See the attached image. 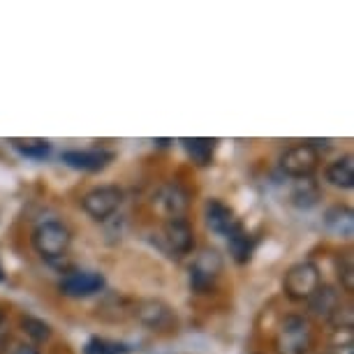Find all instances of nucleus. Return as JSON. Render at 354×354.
<instances>
[{
  "label": "nucleus",
  "mask_w": 354,
  "mask_h": 354,
  "mask_svg": "<svg viewBox=\"0 0 354 354\" xmlns=\"http://www.w3.org/2000/svg\"><path fill=\"white\" fill-rule=\"evenodd\" d=\"M273 345L278 354H310L315 345V331H313L310 319L304 315H287L278 324Z\"/></svg>",
  "instance_id": "nucleus-1"
},
{
  "label": "nucleus",
  "mask_w": 354,
  "mask_h": 354,
  "mask_svg": "<svg viewBox=\"0 0 354 354\" xmlns=\"http://www.w3.org/2000/svg\"><path fill=\"white\" fill-rule=\"evenodd\" d=\"M72 245V232L68 225L58 223V220H44L32 230V248L39 257L49 259H63L68 255Z\"/></svg>",
  "instance_id": "nucleus-2"
},
{
  "label": "nucleus",
  "mask_w": 354,
  "mask_h": 354,
  "mask_svg": "<svg viewBox=\"0 0 354 354\" xmlns=\"http://www.w3.org/2000/svg\"><path fill=\"white\" fill-rule=\"evenodd\" d=\"M156 245L171 259H183L195 250V230L188 218L165 220L162 230L156 234Z\"/></svg>",
  "instance_id": "nucleus-3"
},
{
  "label": "nucleus",
  "mask_w": 354,
  "mask_h": 354,
  "mask_svg": "<svg viewBox=\"0 0 354 354\" xmlns=\"http://www.w3.org/2000/svg\"><path fill=\"white\" fill-rule=\"evenodd\" d=\"M322 285V273L315 262H297L290 266L283 278V292L290 301H308L313 292Z\"/></svg>",
  "instance_id": "nucleus-4"
},
{
  "label": "nucleus",
  "mask_w": 354,
  "mask_h": 354,
  "mask_svg": "<svg viewBox=\"0 0 354 354\" xmlns=\"http://www.w3.org/2000/svg\"><path fill=\"white\" fill-rule=\"evenodd\" d=\"M319 160H322V156H319V151L310 142L294 144L280 156V171H283L287 178L304 181V178H310L313 174H315V169L319 167Z\"/></svg>",
  "instance_id": "nucleus-5"
},
{
  "label": "nucleus",
  "mask_w": 354,
  "mask_h": 354,
  "mask_svg": "<svg viewBox=\"0 0 354 354\" xmlns=\"http://www.w3.org/2000/svg\"><path fill=\"white\" fill-rule=\"evenodd\" d=\"M123 197H125V192L123 188H118V185H111V183L97 185V188H91L82 197V209L86 216H91L93 220H97V223H104V220H109L113 213L121 209Z\"/></svg>",
  "instance_id": "nucleus-6"
},
{
  "label": "nucleus",
  "mask_w": 354,
  "mask_h": 354,
  "mask_svg": "<svg viewBox=\"0 0 354 354\" xmlns=\"http://www.w3.org/2000/svg\"><path fill=\"white\" fill-rule=\"evenodd\" d=\"M135 317L151 331H174L178 326L176 310L162 299H142L135 304Z\"/></svg>",
  "instance_id": "nucleus-7"
},
{
  "label": "nucleus",
  "mask_w": 354,
  "mask_h": 354,
  "mask_svg": "<svg viewBox=\"0 0 354 354\" xmlns=\"http://www.w3.org/2000/svg\"><path fill=\"white\" fill-rule=\"evenodd\" d=\"M153 209L158 211V216L165 220H176L185 218L190 209V192L176 181H167L158 188L153 195Z\"/></svg>",
  "instance_id": "nucleus-8"
},
{
  "label": "nucleus",
  "mask_w": 354,
  "mask_h": 354,
  "mask_svg": "<svg viewBox=\"0 0 354 354\" xmlns=\"http://www.w3.org/2000/svg\"><path fill=\"white\" fill-rule=\"evenodd\" d=\"M220 273H223V257L216 250H202L190 264V290L195 294H206L213 290Z\"/></svg>",
  "instance_id": "nucleus-9"
},
{
  "label": "nucleus",
  "mask_w": 354,
  "mask_h": 354,
  "mask_svg": "<svg viewBox=\"0 0 354 354\" xmlns=\"http://www.w3.org/2000/svg\"><path fill=\"white\" fill-rule=\"evenodd\" d=\"M104 285H106V280L102 273L75 271V273L63 276V280L58 283V290H61L63 297H70V299H88L102 292Z\"/></svg>",
  "instance_id": "nucleus-10"
},
{
  "label": "nucleus",
  "mask_w": 354,
  "mask_h": 354,
  "mask_svg": "<svg viewBox=\"0 0 354 354\" xmlns=\"http://www.w3.org/2000/svg\"><path fill=\"white\" fill-rule=\"evenodd\" d=\"M61 162L79 171H102L113 162V153L106 149H70L61 153Z\"/></svg>",
  "instance_id": "nucleus-11"
},
{
  "label": "nucleus",
  "mask_w": 354,
  "mask_h": 354,
  "mask_svg": "<svg viewBox=\"0 0 354 354\" xmlns=\"http://www.w3.org/2000/svg\"><path fill=\"white\" fill-rule=\"evenodd\" d=\"M204 218H206L209 230L225 239H230L239 227H243V223L236 218V213H234L232 206H227L225 202H220V199H209V202H206Z\"/></svg>",
  "instance_id": "nucleus-12"
},
{
  "label": "nucleus",
  "mask_w": 354,
  "mask_h": 354,
  "mask_svg": "<svg viewBox=\"0 0 354 354\" xmlns=\"http://www.w3.org/2000/svg\"><path fill=\"white\" fill-rule=\"evenodd\" d=\"M306 304H308V308H310V315L324 319V322H331V317L343 308L338 290L331 285H324V283L313 292V297Z\"/></svg>",
  "instance_id": "nucleus-13"
},
{
  "label": "nucleus",
  "mask_w": 354,
  "mask_h": 354,
  "mask_svg": "<svg viewBox=\"0 0 354 354\" xmlns=\"http://www.w3.org/2000/svg\"><path fill=\"white\" fill-rule=\"evenodd\" d=\"M324 227L336 236L343 239H352V230H354V213L350 206L345 204H336L331 209L324 211Z\"/></svg>",
  "instance_id": "nucleus-14"
},
{
  "label": "nucleus",
  "mask_w": 354,
  "mask_h": 354,
  "mask_svg": "<svg viewBox=\"0 0 354 354\" xmlns=\"http://www.w3.org/2000/svg\"><path fill=\"white\" fill-rule=\"evenodd\" d=\"M326 181L336 185L340 190H352L354 188V162L352 156H343L326 167Z\"/></svg>",
  "instance_id": "nucleus-15"
},
{
  "label": "nucleus",
  "mask_w": 354,
  "mask_h": 354,
  "mask_svg": "<svg viewBox=\"0 0 354 354\" xmlns=\"http://www.w3.org/2000/svg\"><path fill=\"white\" fill-rule=\"evenodd\" d=\"M185 153L192 158V162L199 167H206L213 162V153H216V139L209 137H183L181 139Z\"/></svg>",
  "instance_id": "nucleus-16"
},
{
  "label": "nucleus",
  "mask_w": 354,
  "mask_h": 354,
  "mask_svg": "<svg viewBox=\"0 0 354 354\" xmlns=\"http://www.w3.org/2000/svg\"><path fill=\"white\" fill-rule=\"evenodd\" d=\"M227 245H230V255L236 264H245L255 252V236L245 230V227H239L236 232L227 239Z\"/></svg>",
  "instance_id": "nucleus-17"
},
{
  "label": "nucleus",
  "mask_w": 354,
  "mask_h": 354,
  "mask_svg": "<svg viewBox=\"0 0 354 354\" xmlns=\"http://www.w3.org/2000/svg\"><path fill=\"white\" fill-rule=\"evenodd\" d=\"M21 331L32 340V345H39V343H46L51 340V324L44 322L42 317H35V315H24L21 317Z\"/></svg>",
  "instance_id": "nucleus-18"
},
{
  "label": "nucleus",
  "mask_w": 354,
  "mask_h": 354,
  "mask_svg": "<svg viewBox=\"0 0 354 354\" xmlns=\"http://www.w3.org/2000/svg\"><path fill=\"white\" fill-rule=\"evenodd\" d=\"M130 347L118 340H109L102 336H91L84 345V354H128Z\"/></svg>",
  "instance_id": "nucleus-19"
},
{
  "label": "nucleus",
  "mask_w": 354,
  "mask_h": 354,
  "mask_svg": "<svg viewBox=\"0 0 354 354\" xmlns=\"http://www.w3.org/2000/svg\"><path fill=\"white\" fill-rule=\"evenodd\" d=\"M15 149L21 153L24 158H32V160H44L51 153V144L44 142V139H32V142H24V139H15Z\"/></svg>",
  "instance_id": "nucleus-20"
},
{
  "label": "nucleus",
  "mask_w": 354,
  "mask_h": 354,
  "mask_svg": "<svg viewBox=\"0 0 354 354\" xmlns=\"http://www.w3.org/2000/svg\"><path fill=\"white\" fill-rule=\"evenodd\" d=\"M301 185H299L297 190H294V204L297 206H304V209H308V206L313 204H317V199H319V190H317V185L310 181V178H304V181H299Z\"/></svg>",
  "instance_id": "nucleus-21"
},
{
  "label": "nucleus",
  "mask_w": 354,
  "mask_h": 354,
  "mask_svg": "<svg viewBox=\"0 0 354 354\" xmlns=\"http://www.w3.org/2000/svg\"><path fill=\"white\" fill-rule=\"evenodd\" d=\"M354 266H352V257L350 255H343L338 259V280H340V287L345 292H352L354 290Z\"/></svg>",
  "instance_id": "nucleus-22"
},
{
  "label": "nucleus",
  "mask_w": 354,
  "mask_h": 354,
  "mask_svg": "<svg viewBox=\"0 0 354 354\" xmlns=\"http://www.w3.org/2000/svg\"><path fill=\"white\" fill-rule=\"evenodd\" d=\"M10 343V326H8V317H5V313L0 310V354L5 352V347Z\"/></svg>",
  "instance_id": "nucleus-23"
},
{
  "label": "nucleus",
  "mask_w": 354,
  "mask_h": 354,
  "mask_svg": "<svg viewBox=\"0 0 354 354\" xmlns=\"http://www.w3.org/2000/svg\"><path fill=\"white\" fill-rule=\"evenodd\" d=\"M12 354H39V350L32 343H21V345H17L15 350H12Z\"/></svg>",
  "instance_id": "nucleus-24"
},
{
  "label": "nucleus",
  "mask_w": 354,
  "mask_h": 354,
  "mask_svg": "<svg viewBox=\"0 0 354 354\" xmlns=\"http://www.w3.org/2000/svg\"><path fill=\"white\" fill-rule=\"evenodd\" d=\"M5 278V273H3V266H0V280H3Z\"/></svg>",
  "instance_id": "nucleus-25"
}]
</instances>
